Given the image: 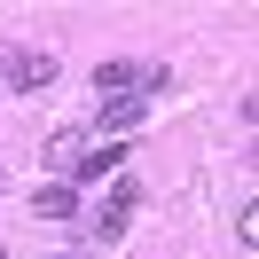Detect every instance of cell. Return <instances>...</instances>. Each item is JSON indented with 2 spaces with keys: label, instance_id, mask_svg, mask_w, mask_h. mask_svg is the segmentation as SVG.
Returning a JSON list of instances; mask_svg holds the SVG:
<instances>
[{
  "label": "cell",
  "instance_id": "5b68a950",
  "mask_svg": "<svg viewBox=\"0 0 259 259\" xmlns=\"http://www.w3.org/2000/svg\"><path fill=\"white\" fill-rule=\"evenodd\" d=\"M142 110H149L142 95H118V102H102V118H95V134H134V126H142Z\"/></svg>",
  "mask_w": 259,
  "mask_h": 259
},
{
  "label": "cell",
  "instance_id": "52a82bcc",
  "mask_svg": "<svg viewBox=\"0 0 259 259\" xmlns=\"http://www.w3.org/2000/svg\"><path fill=\"white\" fill-rule=\"evenodd\" d=\"M134 87H142V102H149V95H165V87H173V71L149 63V71H134Z\"/></svg>",
  "mask_w": 259,
  "mask_h": 259
},
{
  "label": "cell",
  "instance_id": "3957f363",
  "mask_svg": "<svg viewBox=\"0 0 259 259\" xmlns=\"http://www.w3.org/2000/svg\"><path fill=\"white\" fill-rule=\"evenodd\" d=\"M32 220H79V189L71 181H39L32 189Z\"/></svg>",
  "mask_w": 259,
  "mask_h": 259
},
{
  "label": "cell",
  "instance_id": "277c9868",
  "mask_svg": "<svg viewBox=\"0 0 259 259\" xmlns=\"http://www.w3.org/2000/svg\"><path fill=\"white\" fill-rule=\"evenodd\" d=\"M87 149H95V134H87V126H55V134H48V165H63V173L87 157Z\"/></svg>",
  "mask_w": 259,
  "mask_h": 259
},
{
  "label": "cell",
  "instance_id": "8992f818",
  "mask_svg": "<svg viewBox=\"0 0 259 259\" xmlns=\"http://www.w3.org/2000/svg\"><path fill=\"white\" fill-rule=\"evenodd\" d=\"M126 87H134V63H95V95H126Z\"/></svg>",
  "mask_w": 259,
  "mask_h": 259
},
{
  "label": "cell",
  "instance_id": "7a4b0ae2",
  "mask_svg": "<svg viewBox=\"0 0 259 259\" xmlns=\"http://www.w3.org/2000/svg\"><path fill=\"white\" fill-rule=\"evenodd\" d=\"M110 173H126V142H102V149H87V157L71 165V189H87V181H110Z\"/></svg>",
  "mask_w": 259,
  "mask_h": 259
},
{
  "label": "cell",
  "instance_id": "6da1fadb",
  "mask_svg": "<svg viewBox=\"0 0 259 259\" xmlns=\"http://www.w3.org/2000/svg\"><path fill=\"white\" fill-rule=\"evenodd\" d=\"M55 71H63V63H55L48 48H8V55H0V79L16 87V95H48Z\"/></svg>",
  "mask_w": 259,
  "mask_h": 259
}]
</instances>
